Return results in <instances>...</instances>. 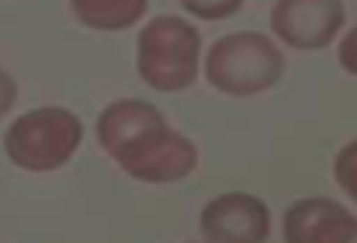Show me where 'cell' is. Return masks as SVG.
I'll use <instances>...</instances> for the list:
<instances>
[{"mask_svg": "<svg viewBox=\"0 0 357 243\" xmlns=\"http://www.w3.org/2000/svg\"><path fill=\"white\" fill-rule=\"evenodd\" d=\"M205 243H264L271 237V209L250 191H226L202 209Z\"/></svg>", "mask_w": 357, "mask_h": 243, "instance_id": "8992f818", "label": "cell"}, {"mask_svg": "<svg viewBox=\"0 0 357 243\" xmlns=\"http://www.w3.org/2000/svg\"><path fill=\"white\" fill-rule=\"evenodd\" d=\"M156 125H167V115L156 105H149L142 98H121L98 115V142L108 156H115L121 146H128L132 139H139L142 132H149Z\"/></svg>", "mask_w": 357, "mask_h": 243, "instance_id": "ba28073f", "label": "cell"}, {"mask_svg": "<svg viewBox=\"0 0 357 243\" xmlns=\"http://www.w3.org/2000/svg\"><path fill=\"white\" fill-rule=\"evenodd\" d=\"M246 0H181V7L202 21H226L233 17Z\"/></svg>", "mask_w": 357, "mask_h": 243, "instance_id": "8fae6325", "label": "cell"}, {"mask_svg": "<svg viewBox=\"0 0 357 243\" xmlns=\"http://www.w3.org/2000/svg\"><path fill=\"white\" fill-rule=\"evenodd\" d=\"M14 101H17V84H14V77L0 66V122L7 119V112L14 108Z\"/></svg>", "mask_w": 357, "mask_h": 243, "instance_id": "4fadbf2b", "label": "cell"}, {"mask_svg": "<svg viewBox=\"0 0 357 243\" xmlns=\"http://www.w3.org/2000/svg\"><path fill=\"white\" fill-rule=\"evenodd\" d=\"M80 142H84V122L77 112L59 105L31 108L10 122L3 132L7 160L28 174H49L66 167L80 149Z\"/></svg>", "mask_w": 357, "mask_h": 243, "instance_id": "3957f363", "label": "cell"}, {"mask_svg": "<svg viewBox=\"0 0 357 243\" xmlns=\"http://www.w3.org/2000/svg\"><path fill=\"white\" fill-rule=\"evenodd\" d=\"M284 243H357V216L333 198H302L284 209Z\"/></svg>", "mask_w": 357, "mask_h": 243, "instance_id": "52a82bcc", "label": "cell"}, {"mask_svg": "<svg viewBox=\"0 0 357 243\" xmlns=\"http://www.w3.org/2000/svg\"><path fill=\"white\" fill-rule=\"evenodd\" d=\"M135 66L142 84L160 94L188 91L202 70V31L177 14L153 17L139 31Z\"/></svg>", "mask_w": 357, "mask_h": 243, "instance_id": "6da1fadb", "label": "cell"}, {"mask_svg": "<svg viewBox=\"0 0 357 243\" xmlns=\"http://www.w3.org/2000/svg\"><path fill=\"white\" fill-rule=\"evenodd\" d=\"M333 174H337V184L351 195V202L357 205V139H351V142L337 153Z\"/></svg>", "mask_w": 357, "mask_h": 243, "instance_id": "30bf717a", "label": "cell"}, {"mask_svg": "<svg viewBox=\"0 0 357 243\" xmlns=\"http://www.w3.org/2000/svg\"><path fill=\"white\" fill-rule=\"evenodd\" d=\"M112 160L132 181L174 184V181L191 177V170L198 167V146L184 132H177L170 125H156V128L142 132L139 139H132L128 146H121Z\"/></svg>", "mask_w": 357, "mask_h": 243, "instance_id": "277c9868", "label": "cell"}, {"mask_svg": "<svg viewBox=\"0 0 357 243\" xmlns=\"http://www.w3.org/2000/svg\"><path fill=\"white\" fill-rule=\"evenodd\" d=\"M347 24L344 0H278L271 7V31L291 49H326Z\"/></svg>", "mask_w": 357, "mask_h": 243, "instance_id": "5b68a950", "label": "cell"}, {"mask_svg": "<svg viewBox=\"0 0 357 243\" xmlns=\"http://www.w3.org/2000/svg\"><path fill=\"white\" fill-rule=\"evenodd\" d=\"M70 10L80 24L94 31H125L149 10V0H70Z\"/></svg>", "mask_w": 357, "mask_h": 243, "instance_id": "9c48e42d", "label": "cell"}, {"mask_svg": "<svg viewBox=\"0 0 357 243\" xmlns=\"http://www.w3.org/2000/svg\"><path fill=\"white\" fill-rule=\"evenodd\" d=\"M284 77V52L260 31H233L212 42L205 56V80L229 98H253Z\"/></svg>", "mask_w": 357, "mask_h": 243, "instance_id": "7a4b0ae2", "label": "cell"}, {"mask_svg": "<svg viewBox=\"0 0 357 243\" xmlns=\"http://www.w3.org/2000/svg\"><path fill=\"white\" fill-rule=\"evenodd\" d=\"M337 59H340V66L347 70V73H354L357 77V24L340 38V49H337Z\"/></svg>", "mask_w": 357, "mask_h": 243, "instance_id": "7c38bea8", "label": "cell"}, {"mask_svg": "<svg viewBox=\"0 0 357 243\" xmlns=\"http://www.w3.org/2000/svg\"><path fill=\"white\" fill-rule=\"evenodd\" d=\"M188 243H198V240H188ZM202 243H205V240H202Z\"/></svg>", "mask_w": 357, "mask_h": 243, "instance_id": "5bb4252c", "label": "cell"}]
</instances>
